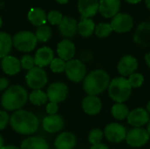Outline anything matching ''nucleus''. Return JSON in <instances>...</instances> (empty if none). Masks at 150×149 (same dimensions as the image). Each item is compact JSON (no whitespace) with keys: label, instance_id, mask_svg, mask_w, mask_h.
Here are the masks:
<instances>
[{"label":"nucleus","instance_id":"obj_38","mask_svg":"<svg viewBox=\"0 0 150 149\" xmlns=\"http://www.w3.org/2000/svg\"><path fill=\"white\" fill-rule=\"evenodd\" d=\"M10 82L5 77H0V91L5 90L9 88Z\"/></svg>","mask_w":150,"mask_h":149},{"label":"nucleus","instance_id":"obj_32","mask_svg":"<svg viewBox=\"0 0 150 149\" xmlns=\"http://www.w3.org/2000/svg\"><path fill=\"white\" fill-rule=\"evenodd\" d=\"M104 138V132L100 128H93L88 135V141L91 145L100 143Z\"/></svg>","mask_w":150,"mask_h":149},{"label":"nucleus","instance_id":"obj_2","mask_svg":"<svg viewBox=\"0 0 150 149\" xmlns=\"http://www.w3.org/2000/svg\"><path fill=\"white\" fill-rule=\"evenodd\" d=\"M110 82V75L105 70L94 69L88 73L83 79V89L87 95L98 96L107 90Z\"/></svg>","mask_w":150,"mask_h":149},{"label":"nucleus","instance_id":"obj_31","mask_svg":"<svg viewBox=\"0 0 150 149\" xmlns=\"http://www.w3.org/2000/svg\"><path fill=\"white\" fill-rule=\"evenodd\" d=\"M127 81L129 84L131 85L132 89H137L142 86L145 81V77L142 73H139L136 71L127 77Z\"/></svg>","mask_w":150,"mask_h":149},{"label":"nucleus","instance_id":"obj_30","mask_svg":"<svg viewBox=\"0 0 150 149\" xmlns=\"http://www.w3.org/2000/svg\"><path fill=\"white\" fill-rule=\"evenodd\" d=\"M34 34H35V37H36L38 41L47 42L52 36V31L48 25H40L37 28Z\"/></svg>","mask_w":150,"mask_h":149},{"label":"nucleus","instance_id":"obj_49","mask_svg":"<svg viewBox=\"0 0 150 149\" xmlns=\"http://www.w3.org/2000/svg\"><path fill=\"white\" fill-rule=\"evenodd\" d=\"M0 63H1V59H0Z\"/></svg>","mask_w":150,"mask_h":149},{"label":"nucleus","instance_id":"obj_10","mask_svg":"<svg viewBox=\"0 0 150 149\" xmlns=\"http://www.w3.org/2000/svg\"><path fill=\"white\" fill-rule=\"evenodd\" d=\"M113 32L118 33H127L134 27V18L127 12H119L110 22Z\"/></svg>","mask_w":150,"mask_h":149},{"label":"nucleus","instance_id":"obj_25","mask_svg":"<svg viewBox=\"0 0 150 149\" xmlns=\"http://www.w3.org/2000/svg\"><path fill=\"white\" fill-rule=\"evenodd\" d=\"M27 18L31 22L32 25L35 26H40L46 24L47 20V14L44 10L41 8H33L27 14Z\"/></svg>","mask_w":150,"mask_h":149},{"label":"nucleus","instance_id":"obj_35","mask_svg":"<svg viewBox=\"0 0 150 149\" xmlns=\"http://www.w3.org/2000/svg\"><path fill=\"white\" fill-rule=\"evenodd\" d=\"M20 64H21V68L25 69V70H30L33 68L35 67V61H34V58L29 54H25L24 56H22L21 60H20Z\"/></svg>","mask_w":150,"mask_h":149},{"label":"nucleus","instance_id":"obj_36","mask_svg":"<svg viewBox=\"0 0 150 149\" xmlns=\"http://www.w3.org/2000/svg\"><path fill=\"white\" fill-rule=\"evenodd\" d=\"M10 122V116L6 111L0 110V131L4 130Z\"/></svg>","mask_w":150,"mask_h":149},{"label":"nucleus","instance_id":"obj_19","mask_svg":"<svg viewBox=\"0 0 150 149\" xmlns=\"http://www.w3.org/2000/svg\"><path fill=\"white\" fill-rule=\"evenodd\" d=\"M1 68L4 74L8 76H15L20 72V60L12 55H7L1 59Z\"/></svg>","mask_w":150,"mask_h":149},{"label":"nucleus","instance_id":"obj_48","mask_svg":"<svg viewBox=\"0 0 150 149\" xmlns=\"http://www.w3.org/2000/svg\"><path fill=\"white\" fill-rule=\"evenodd\" d=\"M2 24H3V20H2V18H1V16H0V28H1V26H2Z\"/></svg>","mask_w":150,"mask_h":149},{"label":"nucleus","instance_id":"obj_39","mask_svg":"<svg viewBox=\"0 0 150 149\" xmlns=\"http://www.w3.org/2000/svg\"><path fill=\"white\" fill-rule=\"evenodd\" d=\"M91 149H109V148L105 143L100 142V143H98V144H95V145H91Z\"/></svg>","mask_w":150,"mask_h":149},{"label":"nucleus","instance_id":"obj_41","mask_svg":"<svg viewBox=\"0 0 150 149\" xmlns=\"http://www.w3.org/2000/svg\"><path fill=\"white\" fill-rule=\"evenodd\" d=\"M124 1L130 4H137L141 3L142 0H124Z\"/></svg>","mask_w":150,"mask_h":149},{"label":"nucleus","instance_id":"obj_11","mask_svg":"<svg viewBox=\"0 0 150 149\" xmlns=\"http://www.w3.org/2000/svg\"><path fill=\"white\" fill-rule=\"evenodd\" d=\"M46 93L49 102L59 104L67 99L69 95V88L64 83L55 82L48 86Z\"/></svg>","mask_w":150,"mask_h":149},{"label":"nucleus","instance_id":"obj_42","mask_svg":"<svg viewBox=\"0 0 150 149\" xmlns=\"http://www.w3.org/2000/svg\"><path fill=\"white\" fill-rule=\"evenodd\" d=\"M0 149H20L18 148V147H16V146H11V145H9V146H4L2 148Z\"/></svg>","mask_w":150,"mask_h":149},{"label":"nucleus","instance_id":"obj_47","mask_svg":"<svg viewBox=\"0 0 150 149\" xmlns=\"http://www.w3.org/2000/svg\"><path fill=\"white\" fill-rule=\"evenodd\" d=\"M144 2H145V4H146L147 8L150 11V0H144Z\"/></svg>","mask_w":150,"mask_h":149},{"label":"nucleus","instance_id":"obj_7","mask_svg":"<svg viewBox=\"0 0 150 149\" xmlns=\"http://www.w3.org/2000/svg\"><path fill=\"white\" fill-rule=\"evenodd\" d=\"M25 83L29 88L34 90H41L47 83V75L42 68L35 66L28 70L25 75Z\"/></svg>","mask_w":150,"mask_h":149},{"label":"nucleus","instance_id":"obj_17","mask_svg":"<svg viewBox=\"0 0 150 149\" xmlns=\"http://www.w3.org/2000/svg\"><path fill=\"white\" fill-rule=\"evenodd\" d=\"M56 52L58 57L67 62L74 59L76 55V46L70 40L65 39L58 43Z\"/></svg>","mask_w":150,"mask_h":149},{"label":"nucleus","instance_id":"obj_45","mask_svg":"<svg viewBox=\"0 0 150 149\" xmlns=\"http://www.w3.org/2000/svg\"><path fill=\"white\" fill-rule=\"evenodd\" d=\"M146 110H147V112H149V114L150 116V100L147 103V105H146Z\"/></svg>","mask_w":150,"mask_h":149},{"label":"nucleus","instance_id":"obj_6","mask_svg":"<svg viewBox=\"0 0 150 149\" xmlns=\"http://www.w3.org/2000/svg\"><path fill=\"white\" fill-rule=\"evenodd\" d=\"M64 72L68 79L73 83L83 82L87 75L85 64L78 59H72L67 61Z\"/></svg>","mask_w":150,"mask_h":149},{"label":"nucleus","instance_id":"obj_8","mask_svg":"<svg viewBox=\"0 0 150 149\" xmlns=\"http://www.w3.org/2000/svg\"><path fill=\"white\" fill-rule=\"evenodd\" d=\"M150 135L148 133L146 128L143 127H133L127 131L126 142L134 148H140L144 147L149 141Z\"/></svg>","mask_w":150,"mask_h":149},{"label":"nucleus","instance_id":"obj_23","mask_svg":"<svg viewBox=\"0 0 150 149\" xmlns=\"http://www.w3.org/2000/svg\"><path fill=\"white\" fill-rule=\"evenodd\" d=\"M20 149H49V147L44 138L32 136L22 141Z\"/></svg>","mask_w":150,"mask_h":149},{"label":"nucleus","instance_id":"obj_16","mask_svg":"<svg viewBox=\"0 0 150 149\" xmlns=\"http://www.w3.org/2000/svg\"><path fill=\"white\" fill-rule=\"evenodd\" d=\"M42 127L48 133H55L64 127V119L61 115H47L42 120Z\"/></svg>","mask_w":150,"mask_h":149},{"label":"nucleus","instance_id":"obj_46","mask_svg":"<svg viewBox=\"0 0 150 149\" xmlns=\"http://www.w3.org/2000/svg\"><path fill=\"white\" fill-rule=\"evenodd\" d=\"M146 130H147V132H148V133L150 135V119L149 121L148 122V124H147V127H146Z\"/></svg>","mask_w":150,"mask_h":149},{"label":"nucleus","instance_id":"obj_22","mask_svg":"<svg viewBox=\"0 0 150 149\" xmlns=\"http://www.w3.org/2000/svg\"><path fill=\"white\" fill-rule=\"evenodd\" d=\"M54 145L56 149H73L76 145V138L70 132H63L56 137Z\"/></svg>","mask_w":150,"mask_h":149},{"label":"nucleus","instance_id":"obj_21","mask_svg":"<svg viewBox=\"0 0 150 149\" xmlns=\"http://www.w3.org/2000/svg\"><path fill=\"white\" fill-rule=\"evenodd\" d=\"M77 21L74 18L64 16L59 25V31L65 38H72L77 32Z\"/></svg>","mask_w":150,"mask_h":149},{"label":"nucleus","instance_id":"obj_40","mask_svg":"<svg viewBox=\"0 0 150 149\" xmlns=\"http://www.w3.org/2000/svg\"><path fill=\"white\" fill-rule=\"evenodd\" d=\"M144 61L146 62V65L148 66V68L150 69V52L147 53L144 56Z\"/></svg>","mask_w":150,"mask_h":149},{"label":"nucleus","instance_id":"obj_43","mask_svg":"<svg viewBox=\"0 0 150 149\" xmlns=\"http://www.w3.org/2000/svg\"><path fill=\"white\" fill-rule=\"evenodd\" d=\"M55 1L60 4H65L69 2V0H55Z\"/></svg>","mask_w":150,"mask_h":149},{"label":"nucleus","instance_id":"obj_29","mask_svg":"<svg viewBox=\"0 0 150 149\" xmlns=\"http://www.w3.org/2000/svg\"><path fill=\"white\" fill-rule=\"evenodd\" d=\"M113 30L110 23L102 22V23L96 25L94 33L98 38L104 39V38H107L108 36H110Z\"/></svg>","mask_w":150,"mask_h":149},{"label":"nucleus","instance_id":"obj_12","mask_svg":"<svg viewBox=\"0 0 150 149\" xmlns=\"http://www.w3.org/2000/svg\"><path fill=\"white\" fill-rule=\"evenodd\" d=\"M138 67L139 62L137 58L131 54H126L120 59L117 64V70L120 76L127 78L130 75L137 71Z\"/></svg>","mask_w":150,"mask_h":149},{"label":"nucleus","instance_id":"obj_13","mask_svg":"<svg viewBox=\"0 0 150 149\" xmlns=\"http://www.w3.org/2000/svg\"><path fill=\"white\" fill-rule=\"evenodd\" d=\"M150 116L146 109L138 107L129 112L127 118V123L133 127H143L149 121Z\"/></svg>","mask_w":150,"mask_h":149},{"label":"nucleus","instance_id":"obj_37","mask_svg":"<svg viewBox=\"0 0 150 149\" xmlns=\"http://www.w3.org/2000/svg\"><path fill=\"white\" fill-rule=\"evenodd\" d=\"M58 104H55V103H53V102H49L47 104V106H46V112L48 115H54L57 113L58 112Z\"/></svg>","mask_w":150,"mask_h":149},{"label":"nucleus","instance_id":"obj_20","mask_svg":"<svg viewBox=\"0 0 150 149\" xmlns=\"http://www.w3.org/2000/svg\"><path fill=\"white\" fill-rule=\"evenodd\" d=\"M35 66L39 68H44L50 65L51 61L54 60V51L49 47H42L39 48L34 55Z\"/></svg>","mask_w":150,"mask_h":149},{"label":"nucleus","instance_id":"obj_5","mask_svg":"<svg viewBox=\"0 0 150 149\" xmlns=\"http://www.w3.org/2000/svg\"><path fill=\"white\" fill-rule=\"evenodd\" d=\"M35 34L29 31H21L14 34L12 37V44L14 47L23 53L33 51L37 45Z\"/></svg>","mask_w":150,"mask_h":149},{"label":"nucleus","instance_id":"obj_24","mask_svg":"<svg viewBox=\"0 0 150 149\" xmlns=\"http://www.w3.org/2000/svg\"><path fill=\"white\" fill-rule=\"evenodd\" d=\"M95 27L96 25L92 18L81 17L77 24V32L82 37L88 38L94 33Z\"/></svg>","mask_w":150,"mask_h":149},{"label":"nucleus","instance_id":"obj_33","mask_svg":"<svg viewBox=\"0 0 150 149\" xmlns=\"http://www.w3.org/2000/svg\"><path fill=\"white\" fill-rule=\"evenodd\" d=\"M49 67H50V69L52 70V72H54V73H56V74L63 73L65 71V68H66V61L62 60L59 57L54 58V60L51 61Z\"/></svg>","mask_w":150,"mask_h":149},{"label":"nucleus","instance_id":"obj_15","mask_svg":"<svg viewBox=\"0 0 150 149\" xmlns=\"http://www.w3.org/2000/svg\"><path fill=\"white\" fill-rule=\"evenodd\" d=\"M121 7L120 0H99L98 12L105 18H112Z\"/></svg>","mask_w":150,"mask_h":149},{"label":"nucleus","instance_id":"obj_34","mask_svg":"<svg viewBox=\"0 0 150 149\" xmlns=\"http://www.w3.org/2000/svg\"><path fill=\"white\" fill-rule=\"evenodd\" d=\"M62 18H63L62 14L60 11H54V10L49 11L48 14L47 15V20L52 25H59L60 23L62 22Z\"/></svg>","mask_w":150,"mask_h":149},{"label":"nucleus","instance_id":"obj_26","mask_svg":"<svg viewBox=\"0 0 150 149\" xmlns=\"http://www.w3.org/2000/svg\"><path fill=\"white\" fill-rule=\"evenodd\" d=\"M12 46V37L5 32H0V59L9 55Z\"/></svg>","mask_w":150,"mask_h":149},{"label":"nucleus","instance_id":"obj_3","mask_svg":"<svg viewBox=\"0 0 150 149\" xmlns=\"http://www.w3.org/2000/svg\"><path fill=\"white\" fill-rule=\"evenodd\" d=\"M27 90L21 85L15 84L9 86L1 97V105L7 112L21 110L28 100Z\"/></svg>","mask_w":150,"mask_h":149},{"label":"nucleus","instance_id":"obj_4","mask_svg":"<svg viewBox=\"0 0 150 149\" xmlns=\"http://www.w3.org/2000/svg\"><path fill=\"white\" fill-rule=\"evenodd\" d=\"M132 87L127 78L118 76L111 79L107 91L109 97L114 103H125L132 95Z\"/></svg>","mask_w":150,"mask_h":149},{"label":"nucleus","instance_id":"obj_28","mask_svg":"<svg viewBox=\"0 0 150 149\" xmlns=\"http://www.w3.org/2000/svg\"><path fill=\"white\" fill-rule=\"evenodd\" d=\"M28 99L33 105H37V106L43 105L47 104V101H48L47 93L44 92L41 90H33L29 94Z\"/></svg>","mask_w":150,"mask_h":149},{"label":"nucleus","instance_id":"obj_27","mask_svg":"<svg viewBox=\"0 0 150 149\" xmlns=\"http://www.w3.org/2000/svg\"><path fill=\"white\" fill-rule=\"evenodd\" d=\"M130 110L125 103H115L111 109L112 116L116 120L127 119Z\"/></svg>","mask_w":150,"mask_h":149},{"label":"nucleus","instance_id":"obj_44","mask_svg":"<svg viewBox=\"0 0 150 149\" xmlns=\"http://www.w3.org/2000/svg\"><path fill=\"white\" fill-rule=\"evenodd\" d=\"M4 138H3V136L0 134V148H2L4 147Z\"/></svg>","mask_w":150,"mask_h":149},{"label":"nucleus","instance_id":"obj_1","mask_svg":"<svg viewBox=\"0 0 150 149\" xmlns=\"http://www.w3.org/2000/svg\"><path fill=\"white\" fill-rule=\"evenodd\" d=\"M10 125L14 132L22 135H29L37 132L40 126L39 119L31 112L18 110L10 116Z\"/></svg>","mask_w":150,"mask_h":149},{"label":"nucleus","instance_id":"obj_18","mask_svg":"<svg viewBox=\"0 0 150 149\" xmlns=\"http://www.w3.org/2000/svg\"><path fill=\"white\" fill-rule=\"evenodd\" d=\"M99 0H78V11L83 18H91L98 12Z\"/></svg>","mask_w":150,"mask_h":149},{"label":"nucleus","instance_id":"obj_9","mask_svg":"<svg viewBox=\"0 0 150 149\" xmlns=\"http://www.w3.org/2000/svg\"><path fill=\"white\" fill-rule=\"evenodd\" d=\"M103 132L105 139L112 143L122 142L126 140L127 133L126 126L117 122H112L106 125Z\"/></svg>","mask_w":150,"mask_h":149},{"label":"nucleus","instance_id":"obj_14","mask_svg":"<svg viewBox=\"0 0 150 149\" xmlns=\"http://www.w3.org/2000/svg\"><path fill=\"white\" fill-rule=\"evenodd\" d=\"M103 108V103L98 96L87 95L82 101L83 111L90 116H96L100 113Z\"/></svg>","mask_w":150,"mask_h":149}]
</instances>
